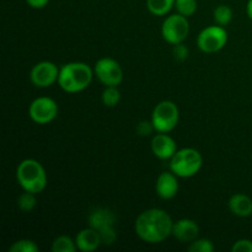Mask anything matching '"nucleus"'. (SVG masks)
Masks as SVG:
<instances>
[{
	"label": "nucleus",
	"instance_id": "nucleus-13",
	"mask_svg": "<svg viewBox=\"0 0 252 252\" xmlns=\"http://www.w3.org/2000/svg\"><path fill=\"white\" fill-rule=\"evenodd\" d=\"M155 189L160 198L162 199H171L179 192V180L177 176L172 171L162 172L158 177Z\"/></svg>",
	"mask_w": 252,
	"mask_h": 252
},
{
	"label": "nucleus",
	"instance_id": "nucleus-4",
	"mask_svg": "<svg viewBox=\"0 0 252 252\" xmlns=\"http://www.w3.org/2000/svg\"><path fill=\"white\" fill-rule=\"evenodd\" d=\"M202 164L203 159L198 150L193 148H184L177 150L170 159V171L174 172L177 177L189 179L201 170Z\"/></svg>",
	"mask_w": 252,
	"mask_h": 252
},
{
	"label": "nucleus",
	"instance_id": "nucleus-24",
	"mask_svg": "<svg viewBox=\"0 0 252 252\" xmlns=\"http://www.w3.org/2000/svg\"><path fill=\"white\" fill-rule=\"evenodd\" d=\"M187 249L191 252H213L214 245L208 239H196L192 243H189Z\"/></svg>",
	"mask_w": 252,
	"mask_h": 252
},
{
	"label": "nucleus",
	"instance_id": "nucleus-20",
	"mask_svg": "<svg viewBox=\"0 0 252 252\" xmlns=\"http://www.w3.org/2000/svg\"><path fill=\"white\" fill-rule=\"evenodd\" d=\"M36 204H37L36 194L31 193V192L25 191L24 193L20 194L19 198H17V207L20 208V211L25 212V213L33 211Z\"/></svg>",
	"mask_w": 252,
	"mask_h": 252
},
{
	"label": "nucleus",
	"instance_id": "nucleus-10",
	"mask_svg": "<svg viewBox=\"0 0 252 252\" xmlns=\"http://www.w3.org/2000/svg\"><path fill=\"white\" fill-rule=\"evenodd\" d=\"M59 70L61 69L52 62H39V63L34 64L33 68L31 69L30 79L37 88H48V86L53 85L56 81H58Z\"/></svg>",
	"mask_w": 252,
	"mask_h": 252
},
{
	"label": "nucleus",
	"instance_id": "nucleus-27",
	"mask_svg": "<svg viewBox=\"0 0 252 252\" xmlns=\"http://www.w3.org/2000/svg\"><path fill=\"white\" fill-rule=\"evenodd\" d=\"M233 252H252V241L246 240V239H241L238 240L231 248Z\"/></svg>",
	"mask_w": 252,
	"mask_h": 252
},
{
	"label": "nucleus",
	"instance_id": "nucleus-6",
	"mask_svg": "<svg viewBox=\"0 0 252 252\" xmlns=\"http://www.w3.org/2000/svg\"><path fill=\"white\" fill-rule=\"evenodd\" d=\"M189 33V22L186 16L181 14H174L164 20L161 26L162 38L170 44L182 43Z\"/></svg>",
	"mask_w": 252,
	"mask_h": 252
},
{
	"label": "nucleus",
	"instance_id": "nucleus-8",
	"mask_svg": "<svg viewBox=\"0 0 252 252\" xmlns=\"http://www.w3.org/2000/svg\"><path fill=\"white\" fill-rule=\"evenodd\" d=\"M94 74L105 86H118L123 80V70L120 63L107 57L96 62Z\"/></svg>",
	"mask_w": 252,
	"mask_h": 252
},
{
	"label": "nucleus",
	"instance_id": "nucleus-1",
	"mask_svg": "<svg viewBox=\"0 0 252 252\" xmlns=\"http://www.w3.org/2000/svg\"><path fill=\"white\" fill-rule=\"evenodd\" d=\"M171 217L159 208H150L138 216L134 230L138 238L148 244H159L172 235Z\"/></svg>",
	"mask_w": 252,
	"mask_h": 252
},
{
	"label": "nucleus",
	"instance_id": "nucleus-15",
	"mask_svg": "<svg viewBox=\"0 0 252 252\" xmlns=\"http://www.w3.org/2000/svg\"><path fill=\"white\" fill-rule=\"evenodd\" d=\"M229 209L236 217L246 218L252 214V199L243 193L233 194L229 199Z\"/></svg>",
	"mask_w": 252,
	"mask_h": 252
},
{
	"label": "nucleus",
	"instance_id": "nucleus-11",
	"mask_svg": "<svg viewBox=\"0 0 252 252\" xmlns=\"http://www.w3.org/2000/svg\"><path fill=\"white\" fill-rule=\"evenodd\" d=\"M152 152L158 159H171L177 152L176 142L167 133H159L152 139Z\"/></svg>",
	"mask_w": 252,
	"mask_h": 252
},
{
	"label": "nucleus",
	"instance_id": "nucleus-16",
	"mask_svg": "<svg viewBox=\"0 0 252 252\" xmlns=\"http://www.w3.org/2000/svg\"><path fill=\"white\" fill-rule=\"evenodd\" d=\"M116 216L107 208H96L89 216V226L100 230L106 226L115 225Z\"/></svg>",
	"mask_w": 252,
	"mask_h": 252
},
{
	"label": "nucleus",
	"instance_id": "nucleus-23",
	"mask_svg": "<svg viewBox=\"0 0 252 252\" xmlns=\"http://www.w3.org/2000/svg\"><path fill=\"white\" fill-rule=\"evenodd\" d=\"M10 252H37L38 251V246L29 239H21L12 244L9 248Z\"/></svg>",
	"mask_w": 252,
	"mask_h": 252
},
{
	"label": "nucleus",
	"instance_id": "nucleus-21",
	"mask_svg": "<svg viewBox=\"0 0 252 252\" xmlns=\"http://www.w3.org/2000/svg\"><path fill=\"white\" fill-rule=\"evenodd\" d=\"M121 100V93L118 86H106L102 93V102L107 107H115Z\"/></svg>",
	"mask_w": 252,
	"mask_h": 252
},
{
	"label": "nucleus",
	"instance_id": "nucleus-17",
	"mask_svg": "<svg viewBox=\"0 0 252 252\" xmlns=\"http://www.w3.org/2000/svg\"><path fill=\"white\" fill-rule=\"evenodd\" d=\"M175 6V0H147V7L155 16H164Z\"/></svg>",
	"mask_w": 252,
	"mask_h": 252
},
{
	"label": "nucleus",
	"instance_id": "nucleus-2",
	"mask_svg": "<svg viewBox=\"0 0 252 252\" xmlns=\"http://www.w3.org/2000/svg\"><path fill=\"white\" fill-rule=\"evenodd\" d=\"M94 75V70L86 63L71 62L61 68L58 84L65 93H80L90 85Z\"/></svg>",
	"mask_w": 252,
	"mask_h": 252
},
{
	"label": "nucleus",
	"instance_id": "nucleus-12",
	"mask_svg": "<svg viewBox=\"0 0 252 252\" xmlns=\"http://www.w3.org/2000/svg\"><path fill=\"white\" fill-rule=\"evenodd\" d=\"M199 234V226L192 219H180L175 221L172 226V235L180 243H192Z\"/></svg>",
	"mask_w": 252,
	"mask_h": 252
},
{
	"label": "nucleus",
	"instance_id": "nucleus-29",
	"mask_svg": "<svg viewBox=\"0 0 252 252\" xmlns=\"http://www.w3.org/2000/svg\"><path fill=\"white\" fill-rule=\"evenodd\" d=\"M27 5L33 9H42L49 2V0H26Z\"/></svg>",
	"mask_w": 252,
	"mask_h": 252
},
{
	"label": "nucleus",
	"instance_id": "nucleus-7",
	"mask_svg": "<svg viewBox=\"0 0 252 252\" xmlns=\"http://www.w3.org/2000/svg\"><path fill=\"white\" fill-rule=\"evenodd\" d=\"M228 41V32L223 26H209L202 30L197 37V46L204 53L219 52Z\"/></svg>",
	"mask_w": 252,
	"mask_h": 252
},
{
	"label": "nucleus",
	"instance_id": "nucleus-14",
	"mask_svg": "<svg viewBox=\"0 0 252 252\" xmlns=\"http://www.w3.org/2000/svg\"><path fill=\"white\" fill-rule=\"evenodd\" d=\"M75 244L76 248L80 251L91 252L95 251L102 243H101L98 230L89 226V228L83 229L81 231H79V234L75 238Z\"/></svg>",
	"mask_w": 252,
	"mask_h": 252
},
{
	"label": "nucleus",
	"instance_id": "nucleus-22",
	"mask_svg": "<svg viewBox=\"0 0 252 252\" xmlns=\"http://www.w3.org/2000/svg\"><path fill=\"white\" fill-rule=\"evenodd\" d=\"M175 9L184 16H192L197 10V0H175Z\"/></svg>",
	"mask_w": 252,
	"mask_h": 252
},
{
	"label": "nucleus",
	"instance_id": "nucleus-26",
	"mask_svg": "<svg viewBox=\"0 0 252 252\" xmlns=\"http://www.w3.org/2000/svg\"><path fill=\"white\" fill-rule=\"evenodd\" d=\"M189 48L185 46L184 42H182V43H179V44H174L172 54H174V57L176 61H180V62L186 61L187 57H189Z\"/></svg>",
	"mask_w": 252,
	"mask_h": 252
},
{
	"label": "nucleus",
	"instance_id": "nucleus-30",
	"mask_svg": "<svg viewBox=\"0 0 252 252\" xmlns=\"http://www.w3.org/2000/svg\"><path fill=\"white\" fill-rule=\"evenodd\" d=\"M246 12H248V16L252 20V0H249L248 5H246Z\"/></svg>",
	"mask_w": 252,
	"mask_h": 252
},
{
	"label": "nucleus",
	"instance_id": "nucleus-3",
	"mask_svg": "<svg viewBox=\"0 0 252 252\" xmlns=\"http://www.w3.org/2000/svg\"><path fill=\"white\" fill-rule=\"evenodd\" d=\"M16 180L24 191L41 193L47 186V174L41 162L34 159H26L16 169Z\"/></svg>",
	"mask_w": 252,
	"mask_h": 252
},
{
	"label": "nucleus",
	"instance_id": "nucleus-19",
	"mask_svg": "<svg viewBox=\"0 0 252 252\" xmlns=\"http://www.w3.org/2000/svg\"><path fill=\"white\" fill-rule=\"evenodd\" d=\"M214 21L219 25V26H226L230 24L231 19H233V10L228 5H219L214 10Z\"/></svg>",
	"mask_w": 252,
	"mask_h": 252
},
{
	"label": "nucleus",
	"instance_id": "nucleus-28",
	"mask_svg": "<svg viewBox=\"0 0 252 252\" xmlns=\"http://www.w3.org/2000/svg\"><path fill=\"white\" fill-rule=\"evenodd\" d=\"M137 130L140 135L145 137V135L152 134V133L155 130V128H154V126H153L152 121H150V122H148V121H142V122L138 125Z\"/></svg>",
	"mask_w": 252,
	"mask_h": 252
},
{
	"label": "nucleus",
	"instance_id": "nucleus-5",
	"mask_svg": "<svg viewBox=\"0 0 252 252\" xmlns=\"http://www.w3.org/2000/svg\"><path fill=\"white\" fill-rule=\"evenodd\" d=\"M179 107L172 101H161L153 110L152 122L158 133H170L174 130L179 123Z\"/></svg>",
	"mask_w": 252,
	"mask_h": 252
},
{
	"label": "nucleus",
	"instance_id": "nucleus-18",
	"mask_svg": "<svg viewBox=\"0 0 252 252\" xmlns=\"http://www.w3.org/2000/svg\"><path fill=\"white\" fill-rule=\"evenodd\" d=\"M78 250L75 240L66 235H61L54 239L52 244V251L53 252H75Z\"/></svg>",
	"mask_w": 252,
	"mask_h": 252
},
{
	"label": "nucleus",
	"instance_id": "nucleus-9",
	"mask_svg": "<svg viewBox=\"0 0 252 252\" xmlns=\"http://www.w3.org/2000/svg\"><path fill=\"white\" fill-rule=\"evenodd\" d=\"M30 118L38 125H47L52 122L58 115V105L51 97H38L33 100L29 108Z\"/></svg>",
	"mask_w": 252,
	"mask_h": 252
},
{
	"label": "nucleus",
	"instance_id": "nucleus-25",
	"mask_svg": "<svg viewBox=\"0 0 252 252\" xmlns=\"http://www.w3.org/2000/svg\"><path fill=\"white\" fill-rule=\"evenodd\" d=\"M98 233H100L101 243L106 246L112 245V244H115L116 240H117V233H116L115 230V225H110L106 226V228L100 229Z\"/></svg>",
	"mask_w": 252,
	"mask_h": 252
}]
</instances>
